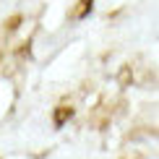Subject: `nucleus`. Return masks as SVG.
I'll list each match as a JSON object with an SVG mask.
<instances>
[{"mask_svg":"<svg viewBox=\"0 0 159 159\" xmlns=\"http://www.w3.org/2000/svg\"><path fill=\"white\" fill-rule=\"evenodd\" d=\"M86 11H91V0H81V8L76 11V18H84Z\"/></svg>","mask_w":159,"mask_h":159,"instance_id":"obj_2","label":"nucleus"},{"mask_svg":"<svg viewBox=\"0 0 159 159\" xmlns=\"http://www.w3.org/2000/svg\"><path fill=\"white\" fill-rule=\"evenodd\" d=\"M65 117H70V107H60V110H57L55 123H57V125H63V120H65Z\"/></svg>","mask_w":159,"mask_h":159,"instance_id":"obj_1","label":"nucleus"}]
</instances>
